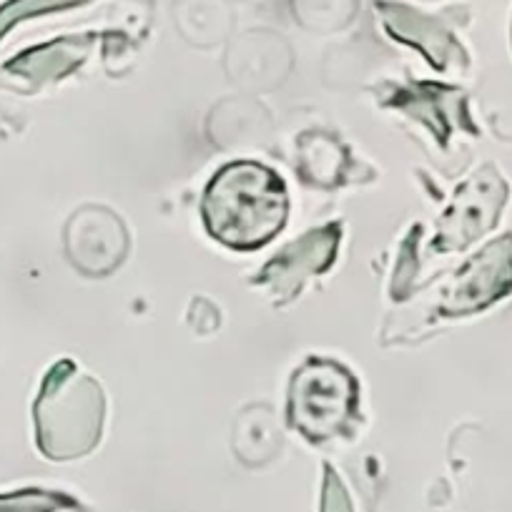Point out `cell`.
<instances>
[{"instance_id":"6da1fadb","label":"cell","mask_w":512,"mask_h":512,"mask_svg":"<svg viewBox=\"0 0 512 512\" xmlns=\"http://www.w3.org/2000/svg\"><path fill=\"white\" fill-rule=\"evenodd\" d=\"M287 216V184L256 161L226 164L206 184L201 199V219L211 239L236 251L262 249L284 229Z\"/></svg>"},{"instance_id":"7a4b0ae2","label":"cell","mask_w":512,"mask_h":512,"mask_svg":"<svg viewBox=\"0 0 512 512\" xmlns=\"http://www.w3.org/2000/svg\"><path fill=\"white\" fill-rule=\"evenodd\" d=\"M38 447L51 460H73L93 450L101 435L103 395L78 374L71 359L53 364L33 405Z\"/></svg>"},{"instance_id":"3957f363","label":"cell","mask_w":512,"mask_h":512,"mask_svg":"<svg viewBox=\"0 0 512 512\" xmlns=\"http://www.w3.org/2000/svg\"><path fill=\"white\" fill-rule=\"evenodd\" d=\"M359 387L334 359L312 357L294 372L289 387V422L312 445L344 437L357 417Z\"/></svg>"},{"instance_id":"277c9868","label":"cell","mask_w":512,"mask_h":512,"mask_svg":"<svg viewBox=\"0 0 512 512\" xmlns=\"http://www.w3.org/2000/svg\"><path fill=\"white\" fill-rule=\"evenodd\" d=\"M512 289V236L495 241L472 259L445 297V312L462 314L487 307Z\"/></svg>"},{"instance_id":"5b68a950","label":"cell","mask_w":512,"mask_h":512,"mask_svg":"<svg viewBox=\"0 0 512 512\" xmlns=\"http://www.w3.org/2000/svg\"><path fill=\"white\" fill-rule=\"evenodd\" d=\"M337 246L339 229L334 224L319 231H309L304 234V239L294 241L274 262L267 264V269L259 274V284H272V292L294 297L304 279L324 272L332 264Z\"/></svg>"},{"instance_id":"8992f818","label":"cell","mask_w":512,"mask_h":512,"mask_svg":"<svg viewBox=\"0 0 512 512\" xmlns=\"http://www.w3.org/2000/svg\"><path fill=\"white\" fill-rule=\"evenodd\" d=\"M66 241L73 264H78L88 274H106L113 264L121 262V254L126 249V231L116 216L108 214L106 224L98 231V239H93L86 211H81L68 224Z\"/></svg>"},{"instance_id":"52a82bcc","label":"cell","mask_w":512,"mask_h":512,"mask_svg":"<svg viewBox=\"0 0 512 512\" xmlns=\"http://www.w3.org/2000/svg\"><path fill=\"white\" fill-rule=\"evenodd\" d=\"M76 507L78 502L63 492L21 490L13 495H0V512H58Z\"/></svg>"},{"instance_id":"ba28073f","label":"cell","mask_w":512,"mask_h":512,"mask_svg":"<svg viewBox=\"0 0 512 512\" xmlns=\"http://www.w3.org/2000/svg\"><path fill=\"white\" fill-rule=\"evenodd\" d=\"M71 3H83V0H11V3L0 8V38L6 36L16 23H21L23 18L56 11V8H66Z\"/></svg>"},{"instance_id":"9c48e42d","label":"cell","mask_w":512,"mask_h":512,"mask_svg":"<svg viewBox=\"0 0 512 512\" xmlns=\"http://www.w3.org/2000/svg\"><path fill=\"white\" fill-rule=\"evenodd\" d=\"M322 512H352V502H349L347 490H344L342 480L334 475L332 467H327V472H324Z\"/></svg>"}]
</instances>
